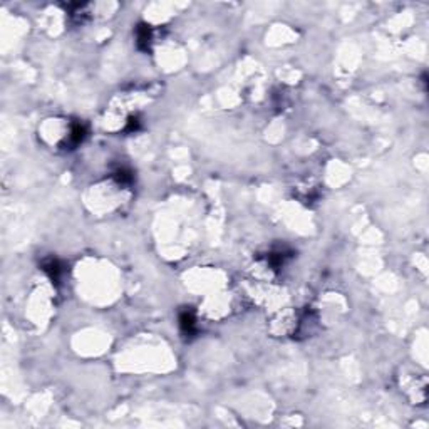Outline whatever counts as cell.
<instances>
[{"instance_id":"obj_1","label":"cell","mask_w":429,"mask_h":429,"mask_svg":"<svg viewBox=\"0 0 429 429\" xmlns=\"http://www.w3.org/2000/svg\"><path fill=\"white\" fill-rule=\"evenodd\" d=\"M180 325H181V329H183L185 334H189V336H191L196 329V320H195V317H193V314L191 312L181 314L180 315Z\"/></svg>"}]
</instances>
